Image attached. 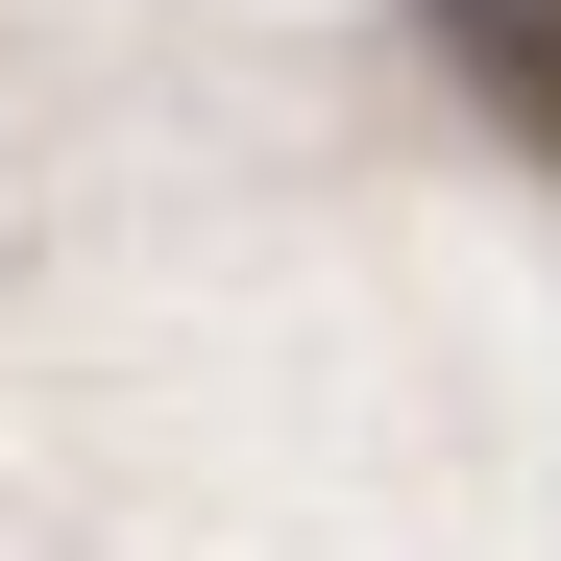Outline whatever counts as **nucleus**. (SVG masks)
<instances>
[{
  "label": "nucleus",
  "mask_w": 561,
  "mask_h": 561,
  "mask_svg": "<svg viewBox=\"0 0 561 561\" xmlns=\"http://www.w3.org/2000/svg\"><path fill=\"white\" fill-rule=\"evenodd\" d=\"M415 25H439L463 73H489L513 123H561V0H415Z\"/></svg>",
  "instance_id": "nucleus-1"
}]
</instances>
